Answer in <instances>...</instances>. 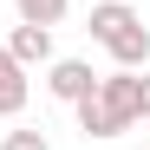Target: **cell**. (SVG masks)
Returning a JSON list of instances; mask_svg holds the SVG:
<instances>
[{
	"instance_id": "obj_1",
	"label": "cell",
	"mask_w": 150,
	"mask_h": 150,
	"mask_svg": "<svg viewBox=\"0 0 150 150\" xmlns=\"http://www.w3.org/2000/svg\"><path fill=\"white\" fill-rule=\"evenodd\" d=\"M85 33L111 52V65H124V72H144L150 65V26H144V13L131 7V0H98L91 20H85Z\"/></svg>"
},
{
	"instance_id": "obj_2",
	"label": "cell",
	"mask_w": 150,
	"mask_h": 150,
	"mask_svg": "<svg viewBox=\"0 0 150 150\" xmlns=\"http://www.w3.org/2000/svg\"><path fill=\"white\" fill-rule=\"evenodd\" d=\"M91 98H98L105 117L117 124V137L137 124V72H124V65H117V72H98V91H91Z\"/></svg>"
},
{
	"instance_id": "obj_3",
	"label": "cell",
	"mask_w": 150,
	"mask_h": 150,
	"mask_svg": "<svg viewBox=\"0 0 150 150\" xmlns=\"http://www.w3.org/2000/svg\"><path fill=\"white\" fill-rule=\"evenodd\" d=\"M46 91H52L59 105H79V98H91V91H98L91 59H52V65H46Z\"/></svg>"
},
{
	"instance_id": "obj_4",
	"label": "cell",
	"mask_w": 150,
	"mask_h": 150,
	"mask_svg": "<svg viewBox=\"0 0 150 150\" xmlns=\"http://www.w3.org/2000/svg\"><path fill=\"white\" fill-rule=\"evenodd\" d=\"M7 52L20 59V65H52V26H33V20H20L13 26V39H7Z\"/></svg>"
},
{
	"instance_id": "obj_5",
	"label": "cell",
	"mask_w": 150,
	"mask_h": 150,
	"mask_svg": "<svg viewBox=\"0 0 150 150\" xmlns=\"http://www.w3.org/2000/svg\"><path fill=\"white\" fill-rule=\"evenodd\" d=\"M26 91H33L26 85V65L0 46V117H20V111H26Z\"/></svg>"
},
{
	"instance_id": "obj_6",
	"label": "cell",
	"mask_w": 150,
	"mask_h": 150,
	"mask_svg": "<svg viewBox=\"0 0 150 150\" xmlns=\"http://www.w3.org/2000/svg\"><path fill=\"white\" fill-rule=\"evenodd\" d=\"M65 7H72V0H13V13H20V20H33V26H59Z\"/></svg>"
},
{
	"instance_id": "obj_7",
	"label": "cell",
	"mask_w": 150,
	"mask_h": 150,
	"mask_svg": "<svg viewBox=\"0 0 150 150\" xmlns=\"http://www.w3.org/2000/svg\"><path fill=\"white\" fill-rule=\"evenodd\" d=\"M0 150H52V144H46V131H7Z\"/></svg>"
},
{
	"instance_id": "obj_8",
	"label": "cell",
	"mask_w": 150,
	"mask_h": 150,
	"mask_svg": "<svg viewBox=\"0 0 150 150\" xmlns=\"http://www.w3.org/2000/svg\"><path fill=\"white\" fill-rule=\"evenodd\" d=\"M137 124H150V65H144V79H137Z\"/></svg>"
}]
</instances>
